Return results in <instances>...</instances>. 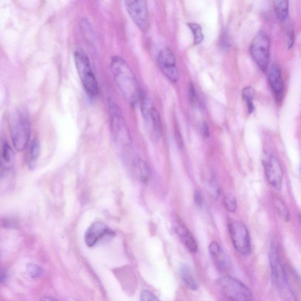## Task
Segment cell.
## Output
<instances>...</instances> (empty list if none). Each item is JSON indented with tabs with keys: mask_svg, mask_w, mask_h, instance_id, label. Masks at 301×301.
I'll return each instance as SVG.
<instances>
[{
	"mask_svg": "<svg viewBox=\"0 0 301 301\" xmlns=\"http://www.w3.org/2000/svg\"><path fill=\"white\" fill-rule=\"evenodd\" d=\"M111 70L116 85L129 103L136 104L140 99L141 92L136 76L123 58L115 56L111 62Z\"/></svg>",
	"mask_w": 301,
	"mask_h": 301,
	"instance_id": "6da1fadb",
	"label": "cell"
},
{
	"mask_svg": "<svg viewBox=\"0 0 301 301\" xmlns=\"http://www.w3.org/2000/svg\"><path fill=\"white\" fill-rule=\"evenodd\" d=\"M32 125L26 111L19 109L15 112L11 121V134L15 150L23 151L29 144Z\"/></svg>",
	"mask_w": 301,
	"mask_h": 301,
	"instance_id": "7a4b0ae2",
	"label": "cell"
},
{
	"mask_svg": "<svg viewBox=\"0 0 301 301\" xmlns=\"http://www.w3.org/2000/svg\"><path fill=\"white\" fill-rule=\"evenodd\" d=\"M74 58L85 91L91 96H97L99 88L87 53L82 48H76L74 52Z\"/></svg>",
	"mask_w": 301,
	"mask_h": 301,
	"instance_id": "3957f363",
	"label": "cell"
},
{
	"mask_svg": "<svg viewBox=\"0 0 301 301\" xmlns=\"http://www.w3.org/2000/svg\"><path fill=\"white\" fill-rule=\"evenodd\" d=\"M141 108L144 122L152 139L157 140L162 134V125L157 110L148 95L141 93Z\"/></svg>",
	"mask_w": 301,
	"mask_h": 301,
	"instance_id": "277c9868",
	"label": "cell"
},
{
	"mask_svg": "<svg viewBox=\"0 0 301 301\" xmlns=\"http://www.w3.org/2000/svg\"><path fill=\"white\" fill-rule=\"evenodd\" d=\"M269 261L273 285L285 297H290L292 300H293L292 298L296 300V297L289 291L285 282L284 266L279 259L277 244L275 242H272L270 248Z\"/></svg>",
	"mask_w": 301,
	"mask_h": 301,
	"instance_id": "5b68a950",
	"label": "cell"
},
{
	"mask_svg": "<svg viewBox=\"0 0 301 301\" xmlns=\"http://www.w3.org/2000/svg\"><path fill=\"white\" fill-rule=\"evenodd\" d=\"M219 286L224 296L233 301L253 300V294L246 285L238 279L229 276L221 278Z\"/></svg>",
	"mask_w": 301,
	"mask_h": 301,
	"instance_id": "8992f818",
	"label": "cell"
},
{
	"mask_svg": "<svg viewBox=\"0 0 301 301\" xmlns=\"http://www.w3.org/2000/svg\"><path fill=\"white\" fill-rule=\"evenodd\" d=\"M228 229L235 250L242 256H249L251 252V243L246 226L240 221H232L228 224Z\"/></svg>",
	"mask_w": 301,
	"mask_h": 301,
	"instance_id": "52a82bcc",
	"label": "cell"
},
{
	"mask_svg": "<svg viewBox=\"0 0 301 301\" xmlns=\"http://www.w3.org/2000/svg\"><path fill=\"white\" fill-rule=\"evenodd\" d=\"M126 9L132 20L141 32L146 33L150 22L147 0H124Z\"/></svg>",
	"mask_w": 301,
	"mask_h": 301,
	"instance_id": "ba28073f",
	"label": "cell"
},
{
	"mask_svg": "<svg viewBox=\"0 0 301 301\" xmlns=\"http://www.w3.org/2000/svg\"><path fill=\"white\" fill-rule=\"evenodd\" d=\"M250 52L260 69L265 72L268 69L269 58V39L266 34L258 33L252 42Z\"/></svg>",
	"mask_w": 301,
	"mask_h": 301,
	"instance_id": "9c48e42d",
	"label": "cell"
},
{
	"mask_svg": "<svg viewBox=\"0 0 301 301\" xmlns=\"http://www.w3.org/2000/svg\"><path fill=\"white\" fill-rule=\"evenodd\" d=\"M109 107L112 116V126L113 136L118 143L125 147L130 146V134L122 118L120 110L115 103L110 101Z\"/></svg>",
	"mask_w": 301,
	"mask_h": 301,
	"instance_id": "30bf717a",
	"label": "cell"
},
{
	"mask_svg": "<svg viewBox=\"0 0 301 301\" xmlns=\"http://www.w3.org/2000/svg\"><path fill=\"white\" fill-rule=\"evenodd\" d=\"M157 62L159 69L166 77L171 82H177L180 75L173 52L169 48L161 50L158 54Z\"/></svg>",
	"mask_w": 301,
	"mask_h": 301,
	"instance_id": "8fae6325",
	"label": "cell"
},
{
	"mask_svg": "<svg viewBox=\"0 0 301 301\" xmlns=\"http://www.w3.org/2000/svg\"><path fill=\"white\" fill-rule=\"evenodd\" d=\"M263 165L267 180L276 189L281 188L283 171L277 158L272 154H267L263 158Z\"/></svg>",
	"mask_w": 301,
	"mask_h": 301,
	"instance_id": "7c38bea8",
	"label": "cell"
},
{
	"mask_svg": "<svg viewBox=\"0 0 301 301\" xmlns=\"http://www.w3.org/2000/svg\"><path fill=\"white\" fill-rule=\"evenodd\" d=\"M114 232L106 224L98 221L89 227L85 234V241L88 247H93L106 236L113 235Z\"/></svg>",
	"mask_w": 301,
	"mask_h": 301,
	"instance_id": "4fadbf2b",
	"label": "cell"
},
{
	"mask_svg": "<svg viewBox=\"0 0 301 301\" xmlns=\"http://www.w3.org/2000/svg\"><path fill=\"white\" fill-rule=\"evenodd\" d=\"M269 82L276 101H281L284 90V81L280 68L276 64L272 65L269 72Z\"/></svg>",
	"mask_w": 301,
	"mask_h": 301,
	"instance_id": "5bb4252c",
	"label": "cell"
},
{
	"mask_svg": "<svg viewBox=\"0 0 301 301\" xmlns=\"http://www.w3.org/2000/svg\"><path fill=\"white\" fill-rule=\"evenodd\" d=\"M209 251L219 271H226L229 269V261L220 244L216 241L212 242L209 246Z\"/></svg>",
	"mask_w": 301,
	"mask_h": 301,
	"instance_id": "9a60e30c",
	"label": "cell"
},
{
	"mask_svg": "<svg viewBox=\"0 0 301 301\" xmlns=\"http://www.w3.org/2000/svg\"><path fill=\"white\" fill-rule=\"evenodd\" d=\"M14 152L9 144L0 141V166L4 170H10L14 162Z\"/></svg>",
	"mask_w": 301,
	"mask_h": 301,
	"instance_id": "2e32d148",
	"label": "cell"
},
{
	"mask_svg": "<svg viewBox=\"0 0 301 301\" xmlns=\"http://www.w3.org/2000/svg\"><path fill=\"white\" fill-rule=\"evenodd\" d=\"M176 231L187 248L191 253H196L198 250V245L188 228L183 224H180L177 227Z\"/></svg>",
	"mask_w": 301,
	"mask_h": 301,
	"instance_id": "e0dca14e",
	"label": "cell"
},
{
	"mask_svg": "<svg viewBox=\"0 0 301 301\" xmlns=\"http://www.w3.org/2000/svg\"><path fill=\"white\" fill-rule=\"evenodd\" d=\"M41 146L39 141L36 140L31 144L29 155L27 156L28 167L30 170H34L36 167L37 162L40 155Z\"/></svg>",
	"mask_w": 301,
	"mask_h": 301,
	"instance_id": "ac0fdd59",
	"label": "cell"
},
{
	"mask_svg": "<svg viewBox=\"0 0 301 301\" xmlns=\"http://www.w3.org/2000/svg\"><path fill=\"white\" fill-rule=\"evenodd\" d=\"M180 275L184 283L190 290L196 291L198 288V282L192 274L191 269L187 265H184L181 267Z\"/></svg>",
	"mask_w": 301,
	"mask_h": 301,
	"instance_id": "d6986e66",
	"label": "cell"
},
{
	"mask_svg": "<svg viewBox=\"0 0 301 301\" xmlns=\"http://www.w3.org/2000/svg\"><path fill=\"white\" fill-rule=\"evenodd\" d=\"M274 7L278 19L284 22L288 17V0H274Z\"/></svg>",
	"mask_w": 301,
	"mask_h": 301,
	"instance_id": "ffe728a7",
	"label": "cell"
},
{
	"mask_svg": "<svg viewBox=\"0 0 301 301\" xmlns=\"http://www.w3.org/2000/svg\"><path fill=\"white\" fill-rule=\"evenodd\" d=\"M133 166L136 173L140 176L141 180L146 183L149 180L150 170L148 166L140 158L134 159Z\"/></svg>",
	"mask_w": 301,
	"mask_h": 301,
	"instance_id": "44dd1931",
	"label": "cell"
},
{
	"mask_svg": "<svg viewBox=\"0 0 301 301\" xmlns=\"http://www.w3.org/2000/svg\"><path fill=\"white\" fill-rule=\"evenodd\" d=\"M242 97H243L244 100L247 104L248 113H251L254 110L253 103L254 91L253 88L251 87L245 88L242 91Z\"/></svg>",
	"mask_w": 301,
	"mask_h": 301,
	"instance_id": "7402d4cb",
	"label": "cell"
},
{
	"mask_svg": "<svg viewBox=\"0 0 301 301\" xmlns=\"http://www.w3.org/2000/svg\"><path fill=\"white\" fill-rule=\"evenodd\" d=\"M274 202L276 210H277L278 213L280 214L282 218L285 221H289L290 220V215L289 213L288 209L283 201L281 199L275 196L274 197Z\"/></svg>",
	"mask_w": 301,
	"mask_h": 301,
	"instance_id": "603a6c76",
	"label": "cell"
},
{
	"mask_svg": "<svg viewBox=\"0 0 301 301\" xmlns=\"http://www.w3.org/2000/svg\"><path fill=\"white\" fill-rule=\"evenodd\" d=\"M188 26L193 34L194 44H200L204 38L201 27L196 23H188Z\"/></svg>",
	"mask_w": 301,
	"mask_h": 301,
	"instance_id": "cb8c5ba5",
	"label": "cell"
},
{
	"mask_svg": "<svg viewBox=\"0 0 301 301\" xmlns=\"http://www.w3.org/2000/svg\"><path fill=\"white\" fill-rule=\"evenodd\" d=\"M27 272L31 278L33 279H38L40 278L43 274V270L37 264L30 263L26 267Z\"/></svg>",
	"mask_w": 301,
	"mask_h": 301,
	"instance_id": "d4e9b609",
	"label": "cell"
},
{
	"mask_svg": "<svg viewBox=\"0 0 301 301\" xmlns=\"http://www.w3.org/2000/svg\"><path fill=\"white\" fill-rule=\"evenodd\" d=\"M224 207L230 213H234L237 208V203L234 196L231 193H228L224 198Z\"/></svg>",
	"mask_w": 301,
	"mask_h": 301,
	"instance_id": "484cf974",
	"label": "cell"
},
{
	"mask_svg": "<svg viewBox=\"0 0 301 301\" xmlns=\"http://www.w3.org/2000/svg\"><path fill=\"white\" fill-rule=\"evenodd\" d=\"M141 301H158L154 294L147 290H144L141 294Z\"/></svg>",
	"mask_w": 301,
	"mask_h": 301,
	"instance_id": "4316f807",
	"label": "cell"
},
{
	"mask_svg": "<svg viewBox=\"0 0 301 301\" xmlns=\"http://www.w3.org/2000/svg\"><path fill=\"white\" fill-rule=\"evenodd\" d=\"M188 98L190 103L193 105L195 103L196 92L194 85L192 83H190L188 90Z\"/></svg>",
	"mask_w": 301,
	"mask_h": 301,
	"instance_id": "83f0119b",
	"label": "cell"
},
{
	"mask_svg": "<svg viewBox=\"0 0 301 301\" xmlns=\"http://www.w3.org/2000/svg\"><path fill=\"white\" fill-rule=\"evenodd\" d=\"M286 34L288 47L289 48H291L294 44V32L291 26H287Z\"/></svg>",
	"mask_w": 301,
	"mask_h": 301,
	"instance_id": "f1b7e54d",
	"label": "cell"
},
{
	"mask_svg": "<svg viewBox=\"0 0 301 301\" xmlns=\"http://www.w3.org/2000/svg\"><path fill=\"white\" fill-rule=\"evenodd\" d=\"M194 201L196 205L199 206V207H201L202 203H203V199H202V196L200 192L198 191V190H196L194 193Z\"/></svg>",
	"mask_w": 301,
	"mask_h": 301,
	"instance_id": "f546056e",
	"label": "cell"
},
{
	"mask_svg": "<svg viewBox=\"0 0 301 301\" xmlns=\"http://www.w3.org/2000/svg\"><path fill=\"white\" fill-rule=\"evenodd\" d=\"M201 133L202 137L205 138H208L210 136V131H209L208 124L206 122H204L201 125Z\"/></svg>",
	"mask_w": 301,
	"mask_h": 301,
	"instance_id": "4dcf8cb0",
	"label": "cell"
},
{
	"mask_svg": "<svg viewBox=\"0 0 301 301\" xmlns=\"http://www.w3.org/2000/svg\"><path fill=\"white\" fill-rule=\"evenodd\" d=\"M7 278V274L4 270L0 269V283L4 282Z\"/></svg>",
	"mask_w": 301,
	"mask_h": 301,
	"instance_id": "1f68e13d",
	"label": "cell"
}]
</instances>
